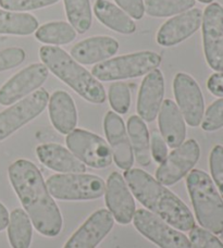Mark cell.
<instances>
[{"label":"cell","mask_w":223,"mask_h":248,"mask_svg":"<svg viewBox=\"0 0 223 248\" xmlns=\"http://www.w3.org/2000/svg\"><path fill=\"white\" fill-rule=\"evenodd\" d=\"M133 223L138 232L160 248H191L186 235L148 210H135Z\"/></svg>","instance_id":"obj_9"},{"label":"cell","mask_w":223,"mask_h":248,"mask_svg":"<svg viewBox=\"0 0 223 248\" xmlns=\"http://www.w3.org/2000/svg\"><path fill=\"white\" fill-rule=\"evenodd\" d=\"M200 124L203 130L207 132H213L223 127V97L209 106Z\"/></svg>","instance_id":"obj_31"},{"label":"cell","mask_w":223,"mask_h":248,"mask_svg":"<svg viewBox=\"0 0 223 248\" xmlns=\"http://www.w3.org/2000/svg\"><path fill=\"white\" fill-rule=\"evenodd\" d=\"M200 157V148L195 140H189L167 156L156 172V180L163 185H173L193 169Z\"/></svg>","instance_id":"obj_11"},{"label":"cell","mask_w":223,"mask_h":248,"mask_svg":"<svg viewBox=\"0 0 223 248\" xmlns=\"http://www.w3.org/2000/svg\"><path fill=\"white\" fill-rule=\"evenodd\" d=\"M109 103L111 108L120 114H126L131 106V92L127 84L114 82L109 87Z\"/></svg>","instance_id":"obj_30"},{"label":"cell","mask_w":223,"mask_h":248,"mask_svg":"<svg viewBox=\"0 0 223 248\" xmlns=\"http://www.w3.org/2000/svg\"><path fill=\"white\" fill-rule=\"evenodd\" d=\"M36 154L43 165L60 173H85L86 171V166L61 145H39Z\"/></svg>","instance_id":"obj_20"},{"label":"cell","mask_w":223,"mask_h":248,"mask_svg":"<svg viewBox=\"0 0 223 248\" xmlns=\"http://www.w3.org/2000/svg\"><path fill=\"white\" fill-rule=\"evenodd\" d=\"M39 57L48 70L73 88L82 98L93 104H102L106 100L102 84L64 49L57 46H43L39 49Z\"/></svg>","instance_id":"obj_3"},{"label":"cell","mask_w":223,"mask_h":248,"mask_svg":"<svg viewBox=\"0 0 223 248\" xmlns=\"http://www.w3.org/2000/svg\"><path fill=\"white\" fill-rule=\"evenodd\" d=\"M198 1L203 2V3H211L213 0H198Z\"/></svg>","instance_id":"obj_40"},{"label":"cell","mask_w":223,"mask_h":248,"mask_svg":"<svg viewBox=\"0 0 223 248\" xmlns=\"http://www.w3.org/2000/svg\"><path fill=\"white\" fill-rule=\"evenodd\" d=\"M150 154L156 162L161 163L168 156L167 143L158 131H153L150 135Z\"/></svg>","instance_id":"obj_36"},{"label":"cell","mask_w":223,"mask_h":248,"mask_svg":"<svg viewBox=\"0 0 223 248\" xmlns=\"http://www.w3.org/2000/svg\"><path fill=\"white\" fill-rule=\"evenodd\" d=\"M38 21L30 13L0 9V34L30 35L37 30Z\"/></svg>","instance_id":"obj_26"},{"label":"cell","mask_w":223,"mask_h":248,"mask_svg":"<svg viewBox=\"0 0 223 248\" xmlns=\"http://www.w3.org/2000/svg\"><path fill=\"white\" fill-rule=\"evenodd\" d=\"M203 41L205 57L209 66L223 72V8L212 2L203 15Z\"/></svg>","instance_id":"obj_10"},{"label":"cell","mask_w":223,"mask_h":248,"mask_svg":"<svg viewBox=\"0 0 223 248\" xmlns=\"http://www.w3.org/2000/svg\"><path fill=\"white\" fill-rule=\"evenodd\" d=\"M145 11L150 16L164 17L191 10L195 0H146Z\"/></svg>","instance_id":"obj_29"},{"label":"cell","mask_w":223,"mask_h":248,"mask_svg":"<svg viewBox=\"0 0 223 248\" xmlns=\"http://www.w3.org/2000/svg\"><path fill=\"white\" fill-rule=\"evenodd\" d=\"M127 131L134 156L142 167L150 165V137L144 120L140 117L132 116L127 121Z\"/></svg>","instance_id":"obj_24"},{"label":"cell","mask_w":223,"mask_h":248,"mask_svg":"<svg viewBox=\"0 0 223 248\" xmlns=\"http://www.w3.org/2000/svg\"><path fill=\"white\" fill-rule=\"evenodd\" d=\"M122 10L133 19L141 20L145 13V4L143 0H114Z\"/></svg>","instance_id":"obj_37"},{"label":"cell","mask_w":223,"mask_h":248,"mask_svg":"<svg viewBox=\"0 0 223 248\" xmlns=\"http://www.w3.org/2000/svg\"><path fill=\"white\" fill-rule=\"evenodd\" d=\"M46 186L51 196L60 201H93L100 198L106 190L104 180L85 173L51 175Z\"/></svg>","instance_id":"obj_6"},{"label":"cell","mask_w":223,"mask_h":248,"mask_svg":"<svg viewBox=\"0 0 223 248\" xmlns=\"http://www.w3.org/2000/svg\"><path fill=\"white\" fill-rule=\"evenodd\" d=\"M8 238L12 248H30L33 237L32 221L21 208H16L9 214Z\"/></svg>","instance_id":"obj_25"},{"label":"cell","mask_w":223,"mask_h":248,"mask_svg":"<svg viewBox=\"0 0 223 248\" xmlns=\"http://www.w3.org/2000/svg\"><path fill=\"white\" fill-rule=\"evenodd\" d=\"M164 96V78L161 71L155 69L143 79L137 98L138 116L146 122H153L161 108Z\"/></svg>","instance_id":"obj_18"},{"label":"cell","mask_w":223,"mask_h":248,"mask_svg":"<svg viewBox=\"0 0 223 248\" xmlns=\"http://www.w3.org/2000/svg\"><path fill=\"white\" fill-rule=\"evenodd\" d=\"M124 179L137 201L164 222L184 232L195 227L194 217L185 203L147 172L131 168L124 172Z\"/></svg>","instance_id":"obj_2"},{"label":"cell","mask_w":223,"mask_h":248,"mask_svg":"<svg viewBox=\"0 0 223 248\" xmlns=\"http://www.w3.org/2000/svg\"><path fill=\"white\" fill-rule=\"evenodd\" d=\"M173 91L184 121L191 127L200 125L205 112L203 93L197 82L186 73H177Z\"/></svg>","instance_id":"obj_12"},{"label":"cell","mask_w":223,"mask_h":248,"mask_svg":"<svg viewBox=\"0 0 223 248\" xmlns=\"http://www.w3.org/2000/svg\"><path fill=\"white\" fill-rule=\"evenodd\" d=\"M119 43L109 36L89 37L78 43L71 49L72 58L82 64L102 62L117 54Z\"/></svg>","instance_id":"obj_19"},{"label":"cell","mask_w":223,"mask_h":248,"mask_svg":"<svg viewBox=\"0 0 223 248\" xmlns=\"http://www.w3.org/2000/svg\"><path fill=\"white\" fill-rule=\"evenodd\" d=\"M161 63V57L153 51H140L105 60L94 65L92 73L99 81L110 82L148 74Z\"/></svg>","instance_id":"obj_5"},{"label":"cell","mask_w":223,"mask_h":248,"mask_svg":"<svg viewBox=\"0 0 223 248\" xmlns=\"http://www.w3.org/2000/svg\"><path fill=\"white\" fill-rule=\"evenodd\" d=\"M159 130L164 141L171 148L184 143L186 136L185 121L175 101L166 99L159 110Z\"/></svg>","instance_id":"obj_21"},{"label":"cell","mask_w":223,"mask_h":248,"mask_svg":"<svg viewBox=\"0 0 223 248\" xmlns=\"http://www.w3.org/2000/svg\"><path fill=\"white\" fill-rule=\"evenodd\" d=\"M35 36L39 42L49 46H60L73 42L77 37V31L66 22H49L36 31Z\"/></svg>","instance_id":"obj_27"},{"label":"cell","mask_w":223,"mask_h":248,"mask_svg":"<svg viewBox=\"0 0 223 248\" xmlns=\"http://www.w3.org/2000/svg\"><path fill=\"white\" fill-rule=\"evenodd\" d=\"M8 174L38 233L47 237L57 236L62 229V216L38 168L30 160L19 159L9 167Z\"/></svg>","instance_id":"obj_1"},{"label":"cell","mask_w":223,"mask_h":248,"mask_svg":"<svg viewBox=\"0 0 223 248\" xmlns=\"http://www.w3.org/2000/svg\"><path fill=\"white\" fill-rule=\"evenodd\" d=\"M9 222V212L6 207L0 202V232L7 228Z\"/></svg>","instance_id":"obj_39"},{"label":"cell","mask_w":223,"mask_h":248,"mask_svg":"<svg viewBox=\"0 0 223 248\" xmlns=\"http://www.w3.org/2000/svg\"><path fill=\"white\" fill-rule=\"evenodd\" d=\"M48 103L49 117L56 130L64 135L75 130L78 111L72 97L64 91H56Z\"/></svg>","instance_id":"obj_22"},{"label":"cell","mask_w":223,"mask_h":248,"mask_svg":"<svg viewBox=\"0 0 223 248\" xmlns=\"http://www.w3.org/2000/svg\"><path fill=\"white\" fill-rule=\"evenodd\" d=\"M25 59V52L22 48L11 47L0 50V72L20 65Z\"/></svg>","instance_id":"obj_35"},{"label":"cell","mask_w":223,"mask_h":248,"mask_svg":"<svg viewBox=\"0 0 223 248\" xmlns=\"http://www.w3.org/2000/svg\"><path fill=\"white\" fill-rule=\"evenodd\" d=\"M186 186L199 224L215 235L223 233V199L206 172H190Z\"/></svg>","instance_id":"obj_4"},{"label":"cell","mask_w":223,"mask_h":248,"mask_svg":"<svg viewBox=\"0 0 223 248\" xmlns=\"http://www.w3.org/2000/svg\"><path fill=\"white\" fill-rule=\"evenodd\" d=\"M65 143L70 152L88 167L104 169L112 163L110 146L92 132L77 128L66 135Z\"/></svg>","instance_id":"obj_7"},{"label":"cell","mask_w":223,"mask_h":248,"mask_svg":"<svg viewBox=\"0 0 223 248\" xmlns=\"http://www.w3.org/2000/svg\"><path fill=\"white\" fill-rule=\"evenodd\" d=\"M104 127L117 166L123 170L131 169L134 163V154L123 120L119 114L109 111L105 117Z\"/></svg>","instance_id":"obj_17"},{"label":"cell","mask_w":223,"mask_h":248,"mask_svg":"<svg viewBox=\"0 0 223 248\" xmlns=\"http://www.w3.org/2000/svg\"><path fill=\"white\" fill-rule=\"evenodd\" d=\"M94 11L97 19L110 30L127 35L136 31V24L132 17L108 0H96Z\"/></svg>","instance_id":"obj_23"},{"label":"cell","mask_w":223,"mask_h":248,"mask_svg":"<svg viewBox=\"0 0 223 248\" xmlns=\"http://www.w3.org/2000/svg\"><path fill=\"white\" fill-rule=\"evenodd\" d=\"M48 101L49 94L45 88H38L0 112V141L38 117L47 107Z\"/></svg>","instance_id":"obj_8"},{"label":"cell","mask_w":223,"mask_h":248,"mask_svg":"<svg viewBox=\"0 0 223 248\" xmlns=\"http://www.w3.org/2000/svg\"><path fill=\"white\" fill-rule=\"evenodd\" d=\"M114 219L109 210L94 212L75 232L64 248H96L113 228Z\"/></svg>","instance_id":"obj_14"},{"label":"cell","mask_w":223,"mask_h":248,"mask_svg":"<svg viewBox=\"0 0 223 248\" xmlns=\"http://www.w3.org/2000/svg\"><path fill=\"white\" fill-rule=\"evenodd\" d=\"M58 1L59 0H1L0 6L8 11L22 12L51 6Z\"/></svg>","instance_id":"obj_33"},{"label":"cell","mask_w":223,"mask_h":248,"mask_svg":"<svg viewBox=\"0 0 223 248\" xmlns=\"http://www.w3.org/2000/svg\"><path fill=\"white\" fill-rule=\"evenodd\" d=\"M203 22V12L191 9L168 20L159 29L157 43L160 46L171 47L185 41L197 31Z\"/></svg>","instance_id":"obj_16"},{"label":"cell","mask_w":223,"mask_h":248,"mask_svg":"<svg viewBox=\"0 0 223 248\" xmlns=\"http://www.w3.org/2000/svg\"><path fill=\"white\" fill-rule=\"evenodd\" d=\"M106 203L113 219L120 224H128L135 214V202L126 181L118 172L111 173L106 185Z\"/></svg>","instance_id":"obj_15"},{"label":"cell","mask_w":223,"mask_h":248,"mask_svg":"<svg viewBox=\"0 0 223 248\" xmlns=\"http://www.w3.org/2000/svg\"><path fill=\"white\" fill-rule=\"evenodd\" d=\"M0 1H1V0H0Z\"/></svg>","instance_id":"obj_41"},{"label":"cell","mask_w":223,"mask_h":248,"mask_svg":"<svg viewBox=\"0 0 223 248\" xmlns=\"http://www.w3.org/2000/svg\"><path fill=\"white\" fill-rule=\"evenodd\" d=\"M209 165L213 179V182L219 189L221 197L223 198V146L216 145L212 148L209 158Z\"/></svg>","instance_id":"obj_34"},{"label":"cell","mask_w":223,"mask_h":248,"mask_svg":"<svg viewBox=\"0 0 223 248\" xmlns=\"http://www.w3.org/2000/svg\"><path fill=\"white\" fill-rule=\"evenodd\" d=\"M190 242L191 248H223V243L215 234L196 225L191 230Z\"/></svg>","instance_id":"obj_32"},{"label":"cell","mask_w":223,"mask_h":248,"mask_svg":"<svg viewBox=\"0 0 223 248\" xmlns=\"http://www.w3.org/2000/svg\"><path fill=\"white\" fill-rule=\"evenodd\" d=\"M207 87L212 95L223 97V72L212 74L207 81Z\"/></svg>","instance_id":"obj_38"},{"label":"cell","mask_w":223,"mask_h":248,"mask_svg":"<svg viewBox=\"0 0 223 248\" xmlns=\"http://www.w3.org/2000/svg\"><path fill=\"white\" fill-rule=\"evenodd\" d=\"M66 17L78 33L87 32L92 25V8L89 0H64Z\"/></svg>","instance_id":"obj_28"},{"label":"cell","mask_w":223,"mask_h":248,"mask_svg":"<svg viewBox=\"0 0 223 248\" xmlns=\"http://www.w3.org/2000/svg\"><path fill=\"white\" fill-rule=\"evenodd\" d=\"M48 74L47 66L44 63H34L21 70L0 87V105L16 104L37 91L47 79Z\"/></svg>","instance_id":"obj_13"}]
</instances>
